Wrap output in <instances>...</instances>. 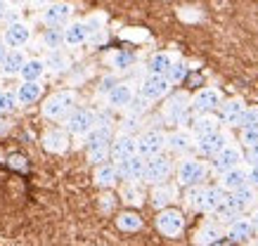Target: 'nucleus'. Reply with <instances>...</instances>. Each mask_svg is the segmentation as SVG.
<instances>
[{"mask_svg":"<svg viewBox=\"0 0 258 246\" xmlns=\"http://www.w3.org/2000/svg\"><path fill=\"white\" fill-rule=\"evenodd\" d=\"M138 154V137L135 135H125V133H118L111 142V161H125Z\"/></svg>","mask_w":258,"mask_h":246,"instance_id":"17","label":"nucleus"},{"mask_svg":"<svg viewBox=\"0 0 258 246\" xmlns=\"http://www.w3.org/2000/svg\"><path fill=\"white\" fill-rule=\"evenodd\" d=\"M178 187L180 185H152V192H149V201H152V206L161 211V208H168L178 199Z\"/></svg>","mask_w":258,"mask_h":246,"instance_id":"21","label":"nucleus"},{"mask_svg":"<svg viewBox=\"0 0 258 246\" xmlns=\"http://www.w3.org/2000/svg\"><path fill=\"white\" fill-rule=\"evenodd\" d=\"M249 218H251V222H253V230L258 232V208H256V211H253V213L249 215Z\"/></svg>","mask_w":258,"mask_h":246,"instance_id":"50","label":"nucleus"},{"mask_svg":"<svg viewBox=\"0 0 258 246\" xmlns=\"http://www.w3.org/2000/svg\"><path fill=\"white\" fill-rule=\"evenodd\" d=\"M31 26L26 24V22H12L8 24L5 33H3V40L8 43V48H24V45H29V40H31Z\"/></svg>","mask_w":258,"mask_h":246,"instance_id":"15","label":"nucleus"},{"mask_svg":"<svg viewBox=\"0 0 258 246\" xmlns=\"http://www.w3.org/2000/svg\"><path fill=\"white\" fill-rule=\"evenodd\" d=\"M204 201H206V185H192L185 192V206L189 211L204 213Z\"/></svg>","mask_w":258,"mask_h":246,"instance_id":"32","label":"nucleus"},{"mask_svg":"<svg viewBox=\"0 0 258 246\" xmlns=\"http://www.w3.org/2000/svg\"><path fill=\"white\" fill-rule=\"evenodd\" d=\"M206 175H209L206 161H202L199 156H182L175 168V183L180 187H192V185H202Z\"/></svg>","mask_w":258,"mask_h":246,"instance_id":"2","label":"nucleus"},{"mask_svg":"<svg viewBox=\"0 0 258 246\" xmlns=\"http://www.w3.org/2000/svg\"><path fill=\"white\" fill-rule=\"evenodd\" d=\"M249 126H258V107H246V111H244V119L239 128H249Z\"/></svg>","mask_w":258,"mask_h":246,"instance_id":"44","label":"nucleus"},{"mask_svg":"<svg viewBox=\"0 0 258 246\" xmlns=\"http://www.w3.org/2000/svg\"><path fill=\"white\" fill-rule=\"evenodd\" d=\"M47 66V73H64L71 66V57L67 55V50H47V55L43 57Z\"/></svg>","mask_w":258,"mask_h":246,"instance_id":"29","label":"nucleus"},{"mask_svg":"<svg viewBox=\"0 0 258 246\" xmlns=\"http://www.w3.org/2000/svg\"><path fill=\"white\" fill-rule=\"evenodd\" d=\"M43 45L47 50H59L67 45V33H64V26H50L45 33H43Z\"/></svg>","mask_w":258,"mask_h":246,"instance_id":"34","label":"nucleus"},{"mask_svg":"<svg viewBox=\"0 0 258 246\" xmlns=\"http://www.w3.org/2000/svg\"><path fill=\"white\" fill-rule=\"evenodd\" d=\"M223 237H225V230H223L220 222H206V225H202V227L197 230L195 246H213Z\"/></svg>","mask_w":258,"mask_h":246,"instance_id":"26","label":"nucleus"},{"mask_svg":"<svg viewBox=\"0 0 258 246\" xmlns=\"http://www.w3.org/2000/svg\"><path fill=\"white\" fill-rule=\"evenodd\" d=\"M157 230L168 239H175L185 232V215L178 208H161L157 215Z\"/></svg>","mask_w":258,"mask_h":246,"instance_id":"11","label":"nucleus"},{"mask_svg":"<svg viewBox=\"0 0 258 246\" xmlns=\"http://www.w3.org/2000/svg\"><path fill=\"white\" fill-rule=\"evenodd\" d=\"M10 52V48H8V43L5 40L0 38V64H3V59H5V55Z\"/></svg>","mask_w":258,"mask_h":246,"instance_id":"49","label":"nucleus"},{"mask_svg":"<svg viewBox=\"0 0 258 246\" xmlns=\"http://www.w3.org/2000/svg\"><path fill=\"white\" fill-rule=\"evenodd\" d=\"M17 107H19V100H17V90H0V116H5V114H12Z\"/></svg>","mask_w":258,"mask_h":246,"instance_id":"38","label":"nucleus"},{"mask_svg":"<svg viewBox=\"0 0 258 246\" xmlns=\"http://www.w3.org/2000/svg\"><path fill=\"white\" fill-rule=\"evenodd\" d=\"M149 107H152V102H149V100H145L142 95H135V100L131 102V107H128L125 111H128L131 116H142V114H145Z\"/></svg>","mask_w":258,"mask_h":246,"instance_id":"41","label":"nucleus"},{"mask_svg":"<svg viewBox=\"0 0 258 246\" xmlns=\"http://www.w3.org/2000/svg\"><path fill=\"white\" fill-rule=\"evenodd\" d=\"M253 222H251V218H242V215H237L235 220H230V225L225 227V237L230 239V241H246L249 237H253Z\"/></svg>","mask_w":258,"mask_h":246,"instance_id":"23","label":"nucleus"},{"mask_svg":"<svg viewBox=\"0 0 258 246\" xmlns=\"http://www.w3.org/2000/svg\"><path fill=\"white\" fill-rule=\"evenodd\" d=\"M121 199H123L128 206H142V201H145V192H142L140 183H128L121 190Z\"/></svg>","mask_w":258,"mask_h":246,"instance_id":"37","label":"nucleus"},{"mask_svg":"<svg viewBox=\"0 0 258 246\" xmlns=\"http://www.w3.org/2000/svg\"><path fill=\"white\" fill-rule=\"evenodd\" d=\"M178 62V57L173 52H154L147 62V73H157V76H168L173 64Z\"/></svg>","mask_w":258,"mask_h":246,"instance_id":"28","label":"nucleus"},{"mask_svg":"<svg viewBox=\"0 0 258 246\" xmlns=\"http://www.w3.org/2000/svg\"><path fill=\"white\" fill-rule=\"evenodd\" d=\"M244 111H246V102H244L242 97L225 100V102H223V107H220V121H223L225 126H230V128L242 126Z\"/></svg>","mask_w":258,"mask_h":246,"instance_id":"16","label":"nucleus"},{"mask_svg":"<svg viewBox=\"0 0 258 246\" xmlns=\"http://www.w3.org/2000/svg\"><path fill=\"white\" fill-rule=\"evenodd\" d=\"M253 246H258V244H253Z\"/></svg>","mask_w":258,"mask_h":246,"instance_id":"52","label":"nucleus"},{"mask_svg":"<svg viewBox=\"0 0 258 246\" xmlns=\"http://www.w3.org/2000/svg\"><path fill=\"white\" fill-rule=\"evenodd\" d=\"M195 142H197V137L189 128H178V130L168 133V151L171 154L187 156L189 151L195 149Z\"/></svg>","mask_w":258,"mask_h":246,"instance_id":"13","label":"nucleus"},{"mask_svg":"<svg viewBox=\"0 0 258 246\" xmlns=\"http://www.w3.org/2000/svg\"><path fill=\"white\" fill-rule=\"evenodd\" d=\"M246 161H249V166H253V163H258V144L256 147H251L249 154H246Z\"/></svg>","mask_w":258,"mask_h":246,"instance_id":"48","label":"nucleus"},{"mask_svg":"<svg viewBox=\"0 0 258 246\" xmlns=\"http://www.w3.org/2000/svg\"><path fill=\"white\" fill-rule=\"evenodd\" d=\"M223 93L216 86H206L192 95V114H213L223 107Z\"/></svg>","mask_w":258,"mask_h":246,"instance_id":"8","label":"nucleus"},{"mask_svg":"<svg viewBox=\"0 0 258 246\" xmlns=\"http://www.w3.org/2000/svg\"><path fill=\"white\" fill-rule=\"evenodd\" d=\"M242 147L251 149L258 144V126H249V128H242V137H239Z\"/></svg>","mask_w":258,"mask_h":246,"instance_id":"40","label":"nucleus"},{"mask_svg":"<svg viewBox=\"0 0 258 246\" xmlns=\"http://www.w3.org/2000/svg\"><path fill=\"white\" fill-rule=\"evenodd\" d=\"M173 173V161L171 156H166V154H159V156H149L145 161V178H142V183L147 185H161L166 183Z\"/></svg>","mask_w":258,"mask_h":246,"instance_id":"7","label":"nucleus"},{"mask_svg":"<svg viewBox=\"0 0 258 246\" xmlns=\"http://www.w3.org/2000/svg\"><path fill=\"white\" fill-rule=\"evenodd\" d=\"M135 64V57L128 55V52H118L116 57H114V66H116L118 71H123V69H131Z\"/></svg>","mask_w":258,"mask_h":246,"instance_id":"43","label":"nucleus"},{"mask_svg":"<svg viewBox=\"0 0 258 246\" xmlns=\"http://www.w3.org/2000/svg\"><path fill=\"white\" fill-rule=\"evenodd\" d=\"M76 104H79V95L74 90H57L50 97H45L43 116L50 121H67L71 111L76 109Z\"/></svg>","mask_w":258,"mask_h":246,"instance_id":"1","label":"nucleus"},{"mask_svg":"<svg viewBox=\"0 0 258 246\" xmlns=\"http://www.w3.org/2000/svg\"><path fill=\"white\" fill-rule=\"evenodd\" d=\"M100 123V114L95 109H88V107H76V109L69 114V119L64 121V128L69 130V135L76 137H86L95 126Z\"/></svg>","mask_w":258,"mask_h":246,"instance_id":"3","label":"nucleus"},{"mask_svg":"<svg viewBox=\"0 0 258 246\" xmlns=\"http://www.w3.org/2000/svg\"><path fill=\"white\" fill-rule=\"evenodd\" d=\"M40 95H43V86H40V80H22V83L17 86V100H19V104L38 102Z\"/></svg>","mask_w":258,"mask_h":246,"instance_id":"31","label":"nucleus"},{"mask_svg":"<svg viewBox=\"0 0 258 246\" xmlns=\"http://www.w3.org/2000/svg\"><path fill=\"white\" fill-rule=\"evenodd\" d=\"M8 15H10V0H0V22L8 19Z\"/></svg>","mask_w":258,"mask_h":246,"instance_id":"47","label":"nucleus"},{"mask_svg":"<svg viewBox=\"0 0 258 246\" xmlns=\"http://www.w3.org/2000/svg\"><path fill=\"white\" fill-rule=\"evenodd\" d=\"M83 142H86V149L111 144L114 142V128H111V123H97V126L83 137Z\"/></svg>","mask_w":258,"mask_h":246,"instance_id":"25","label":"nucleus"},{"mask_svg":"<svg viewBox=\"0 0 258 246\" xmlns=\"http://www.w3.org/2000/svg\"><path fill=\"white\" fill-rule=\"evenodd\" d=\"M227 197V192L220 187V185H213V187H206V201H204V213H216V208L223 204V199Z\"/></svg>","mask_w":258,"mask_h":246,"instance_id":"35","label":"nucleus"},{"mask_svg":"<svg viewBox=\"0 0 258 246\" xmlns=\"http://www.w3.org/2000/svg\"><path fill=\"white\" fill-rule=\"evenodd\" d=\"M64 33H67V45L69 48H81V45H86L88 40H93V33H90V26H88L86 19L69 22L64 26Z\"/></svg>","mask_w":258,"mask_h":246,"instance_id":"20","label":"nucleus"},{"mask_svg":"<svg viewBox=\"0 0 258 246\" xmlns=\"http://www.w3.org/2000/svg\"><path fill=\"white\" fill-rule=\"evenodd\" d=\"M249 185H253V187H258V163H253V166H249Z\"/></svg>","mask_w":258,"mask_h":246,"instance_id":"46","label":"nucleus"},{"mask_svg":"<svg viewBox=\"0 0 258 246\" xmlns=\"http://www.w3.org/2000/svg\"><path fill=\"white\" fill-rule=\"evenodd\" d=\"M220 187L225 192H237L244 185H249V163H239V166L230 168L227 173L220 175Z\"/></svg>","mask_w":258,"mask_h":246,"instance_id":"18","label":"nucleus"},{"mask_svg":"<svg viewBox=\"0 0 258 246\" xmlns=\"http://www.w3.org/2000/svg\"><path fill=\"white\" fill-rule=\"evenodd\" d=\"M135 88L131 83H116V86L111 88L109 93L104 95L107 104H109V109H128L131 102L135 100Z\"/></svg>","mask_w":258,"mask_h":246,"instance_id":"14","label":"nucleus"},{"mask_svg":"<svg viewBox=\"0 0 258 246\" xmlns=\"http://www.w3.org/2000/svg\"><path fill=\"white\" fill-rule=\"evenodd\" d=\"M173 90V80L168 76H157V73H147L145 78L140 80V88H138V95H142L149 102H159L164 97L171 95Z\"/></svg>","mask_w":258,"mask_h":246,"instance_id":"5","label":"nucleus"},{"mask_svg":"<svg viewBox=\"0 0 258 246\" xmlns=\"http://www.w3.org/2000/svg\"><path fill=\"white\" fill-rule=\"evenodd\" d=\"M145 156L140 154H135L131 159L125 161H118V175H121V180H128V183H142V178H145Z\"/></svg>","mask_w":258,"mask_h":246,"instance_id":"19","label":"nucleus"},{"mask_svg":"<svg viewBox=\"0 0 258 246\" xmlns=\"http://www.w3.org/2000/svg\"><path fill=\"white\" fill-rule=\"evenodd\" d=\"M74 17V5L67 0H52L47 3L43 12H40V22L50 29V26H67Z\"/></svg>","mask_w":258,"mask_h":246,"instance_id":"9","label":"nucleus"},{"mask_svg":"<svg viewBox=\"0 0 258 246\" xmlns=\"http://www.w3.org/2000/svg\"><path fill=\"white\" fill-rule=\"evenodd\" d=\"M116 227L121 232H138L142 227V218L135 211H123L116 215Z\"/></svg>","mask_w":258,"mask_h":246,"instance_id":"36","label":"nucleus"},{"mask_svg":"<svg viewBox=\"0 0 258 246\" xmlns=\"http://www.w3.org/2000/svg\"><path fill=\"white\" fill-rule=\"evenodd\" d=\"M168 149V133L161 128H147L138 135V154L149 159V156H159Z\"/></svg>","mask_w":258,"mask_h":246,"instance_id":"4","label":"nucleus"},{"mask_svg":"<svg viewBox=\"0 0 258 246\" xmlns=\"http://www.w3.org/2000/svg\"><path fill=\"white\" fill-rule=\"evenodd\" d=\"M121 178L118 175V166L116 163H100V166H95V175H93V180L97 187H114L116 185V180Z\"/></svg>","mask_w":258,"mask_h":246,"instance_id":"30","label":"nucleus"},{"mask_svg":"<svg viewBox=\"0 0 258 246\" xmlns=\"http://www.w3.org/2000/svg\"><path fill=\"white\" fill-rule=\"evenodd\" d=\"M192 111V97L187 95V93H173L168 100H166L164 104V121H168V123H185V119H187V114Z\"/></svg>","mask_w":258,"mask_h":246,"instance_id":"6","label":"nucleus"},{"mask_svg":"<svg viewBox=\"0 0 258 246\" xmlns=\"http://www.w3.org/2000/svg\"><path fill=\"white\" fill-rule=\"evenodd\" d=\"M220 123H223V121H220L216 114H195L189 130L195 133V137H202V135H209V133L220 130Z\"/></svg>","mask_w":258,"mask_h":246,"instance_id":"27","label":"nucleus"},{"mask_svg":"<svg viewBox=\"0 0 258 246\" xmlns=\"http://www.w3.org/2000/svg\"><path fill=\"white\" fill-rule=\"evenodd\" d=\"M43 149L50 151V154H64V151L69 149V130L67 128H52V130H47L45 135H43Z\"/></svg>","mask_w":258,"mask_h":246,"instance_id":"22","label":"nucleus"},{"mask_svg":"<svg viewBox=\"0 0 258 246\" xmlns=\"http://www.w3.org/2000/svg\"><path fill=\"white\" fill-rule=\"evenodd\" d=\"M26 52H24V48H10V52L5 55V59H3V64H0V73L3 76H8V78H12V76H19L24 69V64H26Z\"/></svg>","mask_w":258,"mask_h":246,"instance_id":"24","label":"nucleus"},{"mask_svg":"<svg viewBox=\"0 0 258 246\" xmlns=\"http://www.w3.org/2000/svg\"><path fill=\"white\" fill-rule=\"evenodd\" d=\"M185 73H187V64H185V62H175V64H173V69L168 71V78H171L173 86H175V83H180V80L185 78Z\"/></svg>","mask_w":258,"mask_h":246,"instance_id":"42","label":"nucleus"},{"mask_svg":"<svg viewBox=\"0 0 258 246\" xmlns=\"http://www.w3.org/2000/svg\"><path fill=\"white\" fill-rule=\"evenodd\" d=\"M232 142V135L227 133V130H216V133H209V135H202L197 137L195 142V149L202 154V156H206V159H213L218 151H223L227 147V144Z\"/></svg>","mask_w":258,"mask_h":246,"instance_id":"12","label":"nucleus"},{"mask_svg":"<svg viewBox=\"0 0 258 246\" xmlns=\"http://www.w3.org/2000/svg\"><path fill=\"white\" fill-rule=\"evenodd\" d=\"M116 83H118V80H114V78H104V80H102V86H100V93H102V95H107V93H109Z\"/></svg>","mask_w":258,"mask_h":246,"instance_id":"45","label":"nucleus"},{"mask_svg":"<svg viewBox=\"0 0 258 246\" xmlns=\"http://www.w3.org/2000/svg\"><path fill=\"white\" fill-rule=\"evenodd\" d=\"M244 149H242V144H237V142H230L225 147L223 151H218L216 156L211 159V171L216 175H223V173H227L230 168H235V166H239V163H244Z\"/></svg>","mask_w":258,"mask_h":246,"instance_id":"10","label":"nucleus"},{"mask_svg":"<svg viewBox=\"0 0 258 246\" xmlns=\"http://www.w3.org/2000/svg\"><path fill=\"white\" fill-rule=\"evenodd\" d=\"M31 0H10V5H17V8H22V5H29Z\"/></svg>","mask_w":258,"mask_h":246,"instance_id":"51","label":"nucleus"},{"mask_svg":"<svg viewBox=\"0 0 258 246\" xmlns=\"http://www.w3.org/2000/svg\"><path fill=\"white\" fill-rule=\"evenodd\" d=\"M47 73V66H45V59H40V57H33V59H26L22 69V80H40L43 76Z\"/></svg>","mask_w":258,"mask_h":246,"instance_id":"33","label":"nucleus"},{"mask_svg":"<svg viewBox=\"0 0 258 246\" xmlns=\"http://www.w3.org/2000/svg\"><path fill=\"white\" fill-rule=\"evenodd\" d=\"M109 159H111V144H107V147H93V149H88V161H90L93 166L107 163Z\"/></svg>","mask_w":258,"mask_h":246,"instance_id":"39","label":"nucleus"}]
</instances>
